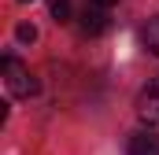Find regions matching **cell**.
I'll return each mask as SVG.
<instances>
[{
	"label": "cell",
	"instance_id": "obj_8",
	"mask_svg": "<svg viewBox=\"0 0 159 155\" xmlns=\"http://www.w3.org/2000/svg\"><path fill=\"white\" fill-rule=\"evenodd\" d=\"M89 4H93V7H104V11H111V7H115L119 0H89Z\"/></svg>",
	"mask_w": 159,
	"mask_h": 155
},
{
	"label": "cell",
	"instance_id": "obj_5",
	"mask_svg": "<svg viewBox=\"0 0 159 155\" xmlns=\"http://www.w3.org/2000/svg\"><path fill=\"white\" fill-rule=\"evenodd\" d=\"M141 44H144L152 55H159V15H152V19L144 22V30H141Z\"/></svg>",
	"mask_w": 159,
	"mask_h": 155
},
{
	"label": "cell",
	"instance_id": "obj_7",
	"mask_svg": "<svg viewBox=\"0 0 159 155\" xmlns=\"http://www.w3.org/2000/svg\"><path fill=\"white\" fill-rule=\"evenodd\" d=\"M19 41H26V44H34V41H37V30H34L30 22H22V26H19Z\"/></svg>",
	"mask_w": 159,
	"mask_h": 155
},
{
	"label": "cell",
	"instance_id": "obj_1",
	"mask_svg": "<svg viewBox=\"0 0 159 155\" xmlns=\"http://www.w3.org/2000/svg\"><path fill=\"white\" fill-rule=\"evenodd\" d=\"M0 67H4V85H7V92L15 96V100H30V96H37V78L30 74V67H22L15 55H4L0 59Z\"/></svg>",
	"mask_w": 159,
	"mask_h": 155
},
{
	"label": "cell",
	"instance_id": "obj_9",
	"mask_svg": "<svg viewBox=\"0 0 159 155\" xmlns=\"http://www.w3.org/2000/svg\"><path fill=\"white\" fill-rule=\"evenodd\" d=\"M19 4H30V0H19Z\"/></svg>",
	"mask_w": 159,
	"mask_h": 155
},
{
	"label": "cell",
	"instance_id": "obj_3",
	"mask_svg": "<svg viewBox=\"0 0 159 155\" xmlns=\"http://www.w3.org/2000/svg\"><path fill=\"white\" fill-rule=\"evenodd\" d=\"M107 26H111V15H107L104 7L85 4V11H81V33H85V37H100Z\"/></svg>",
	"mask_w": 159,
	"mask_h": 155
},
{
	"label": "cell",
	"instance_id": "obj_4",
	"mask_svg": "<svg viewBox=\"0 0 159 155\" xmlns=\"http://www.w3.org/2000/svg\"><path fill=\"white\" fill-rule=\"evenodd\" d=\"M129 155H159V133L141 129L129 137Z\"/></svg>",
	"mask_w": 159,
	"mask_h": 155
},
{
	"label": "cell",
	"instance_id": "obj_6",
	"mask_svg": "<svg viewBox=\"0 0 159 155\" xmlns=\"http://www.w3.org/2000/svg\"><path fill=\"white\" fill-rule=\"evenodd\" d=\"M48 7L56 22H70V0H48Z\"/></svg>",
	"mask_w": 159,
	"mask_h": 155
},
{
	"label": "cell",
	"instance_id": "obj_2",
	"mask_svg": "<svg viewBox=\"0 0 159 155\" xmlns=\"http://www.w3.org/2000/svg\"><path fill=\"white\" fill-rule=\"evenodd\" d=\"M137 118L144 126H159V78H152L137 92Z\"/></svg>",
	"mask_w": 159,
	"mask_h": 155
}]
</instances>
